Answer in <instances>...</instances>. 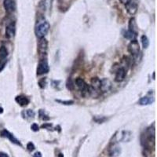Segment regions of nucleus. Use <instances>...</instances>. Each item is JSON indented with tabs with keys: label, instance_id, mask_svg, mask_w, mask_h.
<instances>
[{
	"label": "nucleus",
	"instance_id": "1",
	"mask_svg": "<svg viewBox=\"0 0 157 157\" xmlns=\"http://www.w3.org/2000/svg\"><path fill=\"white\" fill-rule=\"evenodd\" d=\"M50 25L48 21H39L37 25H36L35 29V33L36 37L39 39L44 38L46 34L48 33L49 30H50Z\"/></svg>",
	"mask_w": 157,
	"mask_h": 157
},
{
	"label": "nucleus",
	"instance_id": "2",
	"mask_svg": "<svg viewBox=\"0 0 157 157\" xmlns=\"http://www.w3.org/2000/svg\"><path fill=\"white\" fill-rule=\"evenodd\" d=\"M50 70V67H49L48 65V61L46 58L41 59L40 61H39V65H38V68H37V75H41L43 74H46Z\"/></svg>",
	"mask_w": 157,
	"mask_h": 157
},
{
	"label": "nucleus",
	"instance_id": "3",
	"mask_svg": "<svg viewBox=\"0 0 157 157\" xmlns=\"http://www.w3.org/2000/svg\"><path fill=\"white\" fill-rule=\"evenodd\" d=\"M75 84L79 89V90L83 93V94H88L89 95V90H90V86L87 85V83L85 82L83 78H77L75 79Z\"/></svg>",
	"mask_w": 157,
	"mask_h": 157
},
{
	"label": "nucleus",
	"instance_id": "4",
	"mask_svg": "<svg viewBox=\"0 0 157 157\" xmlns=\"http://www.w3.org/2000/svg\"><path fill=\"white\" fill-rule=\"evenodd\" d=\"M127 50H128L129 53H131L132 55H137L140 51V46H139L138 41H137V39L131 40V42L128 45Z\"/></svg>",
	"mask_w": 157,
	"mask_h": 157
},
{
	"label": "nucleus",
	"instance_id": "5",
	"mask_svg": "<svg viewBox=\"0 0 157 157\" xmlns=\"http://www.w3.org/2000/svg\"><path fill=\"white\" fill-rule=\"evenodd\" d=\"M112 88V82L109 78H104L100 79V91L103 93L109 91Z\"/></svg>",
	"mask_w": 157,
	"mask_h": 157
},
{
	"label": "nucleus",
	"instance_id": "6",
	"mask_svg": "<svg viewBox=\"0 0 157 157\" xmlns=\"http://www.w3.org/2000/svg\"><path fill=\"white\" fill-rule=\"evenodd\" d=\"M48 48V42L47 40L44 38L39 39V43H38V51L40 54H45L46 53Z\"/></svg>",
	"mask_w": 157,
	"mask_h": 157
},
{
	"label": "nucleus",
	"instance_id": "7",
	"mask_svg": "<svg viewBox=\"0 0 157 157\" xmlns=\"http://www.w3.org/2000/svg\"><path fill=\"white\" fill-rule=\"evenodd\" d=\"M3 5L5 7V9L7 13H11L15 11L16 9V3L14 0H4Z\"/></svg>",
	"mask_w": 157,
	"mask_h": 157
},
{
	"label": "nucleus",
	"instance_id": "8",
	"mask_svg": "<svg viewBox=\"0 0 157 157\" xmlns=\"http://www.w3.org/2000/svg\"><path fill=\"white\" fill-rule=\"evenodd\" d=\"M126 72L124 68H119V69L116 71V74L115 76V81L117 83L122 82L124 80L125 77H126Z\"/></svg>",
	"mask_w": 157,
	"mask_h": 157
},
{
	"label": "nucleus",
	"instance_id": "9",
	"mask_svg": "<svg viewBox=\"0 0 157 157\" xmlns=\"http://www.w3.org/2000/svg\"><path fill=\"white\" fill-rule=\"evenodd\" d=\"M16 32V28H15V24L14 23H10L8 24L6 28V37L7 39H11L13 38Z\"/></svg>",
	"mask_w": 157,
	"mask_h": 157
},
{
	"label": "nucleus",
	"instance_id": "10",
	"mask_svg": "<svg viewBox=\"0 0 157 157\" xmlns=\"http://www.w3.org/2000/svg\"><path fill=\"white\" fill-rule=\"evenodd\" d=\"M126 9L130 15H134L137 11V4L135 2L131 1L126 5Z\"/></svg>",
	"mask_w": 157,
	"mask_h": 157
},
{
	"label": "nucleus",
	"instance_id": "11",
	"mask_svg": "<svg viewBox=\"0 0 157 157\" xmlns=\"http://www.w3.org/2000/svg\"><path fill=\"white\" fill-rule=\"evenodd\" d=\"M1 136L9 138V140H10V141H12V142H13V143H14V144H18V145H21V142H20L17 139L16 137L13 135V134L9 133L8 131H6V130H3V131L1 132Z\"/></svg>",
	"mask_w": 157,
	"mask_h": 157
},
{
	"label": "nucleus",
	"instance_id": "12",
	"mask_svg": "<svg viewBox=\"0 0 157 157\" xmlns=\"http://www.w3.org/2000/svg\"><path fill=\"white\" fill-rule=\"evenodd\" d=\"M121 153V148L119 144H113L109 149V156L112 157H117Z\"/></svg>",
	"mask_w": 157,
	"mask_h": 157
},
{
	"label": "nucleus",
	"instance_id": "13",
	"mask_svg": "<svg viewBox=\"0 0 157 157\" xmlns=\"http://www.w3.org/2000/svg\"><path fill=\"white\" fill-rule=\"evenodd\" d=\"M128 27H129L128 31H131V32H133L134 34H137V33H138V28H137L135 19H134V17H132V18L130 19Z\"/></svg>",
	"mask_w": 157,
	"mask_h": 157
},
{
	"label": "nucleus",
	"instance_id": "14",
	"mask_svg": "<svg viewBox=\"0 0 157 157\" xmlns=\"http://www.w3.org/2000/svg\"><path fill=\"white\" fill-rule=\"evenodd\" d=\"M15 100L17 101V103H18V104L22 107L26 106V105L29 103V100L28 99V97H26L25 96H23V95L17 96L15 98Z\"/></svg>",
	"mask_w": 157,
	"mask_h": 157
},
{
	"label": "nucleus",
	"instance_id": "15",
	"mask_svg": "<svg viewBox=\"0 0 157 157\" xmlns=\"http://www.w3.org/2000/svg\"><path fill=\"white\" fill-rule=\"evenodd\" d=\"M100 79L97 77H94L91 79V86L90 87L93 90H96V91H100Z\"/></svg>",
	"mask_w": 157,
	"mask_h": 157
},
{
	"label": "nucleus",
	"instance_id": "16",
	"mask_svg": "<svg viewBox=\"0 0 157 157\" xmlns=\"http://www.w3.org/2000/svg\"><path fill=\"white\" fill-rule=\"evenodd\" d=\"M154 102V98L152 97H141L139 100V105H151Z\"/></svg>",
	"mask_w": 157,
	"mask_h": 157
},
{
	"label": "nucleus",
	"instance_id": "17",
	"mask_svg": "<svg viewBox=\"0 0 157 157\" xmlns=\"http://www.w3.org/2000/svg\"><path fill=\"white\" fill-rule=\"evenodd\" d=\"M137 34H134L133 32H131V31H124L123 32V36L126 39H130V40H134V39H136V37H137Z\"/></svg>",
	"mask_w": 157,
	"mask_h": 157
},
{
	"label": "nucleus",
	"instance_id": "18",
	"mask_svg": "<svg viewBox=\"0 0 157 157\" xmlns=\"http://www.w3.org/2000/svg\"><path fill=\"white\" fill-rule=\"evenodd\" d=\"M7 55H8V51H7L6 48L5 46H1L0 47V64L2 60H4L7 57Z\"/></svg>",
	"mask_w": 157,
	"mask_h": 157
},
{
	"label": "nucleus",
	"instance_id": "19",
	"mask_svg": "<svg viewBox=\"0 0 157 157\" xmlns=\"http://www.w3.org/2000/svg\"><path fill=\"white\" fill-rule=\"evenodd\" d=\"M22 115H23V116L24 118H33L35 116V112H34V111H32V110L28 109L22 112Z\"/></svg>",
	"mask_w": 157,
	"mask_h": 157
},
{
	"label": "nucleus",
	"instance_id": "20",
	"mask_svg": "<svg viewBox=\"0 0 157 157\" xmlns=\"http://www.w3.org/2000/svg\"><path fill=\"white\" fill-rule=\"evenodd\" d=\"M141 43H142V46H143V48L144 49H147L148 47L149 46V40L148 37H147L146 35H142L141 38Z\"/></svg>",
	"mask_w": 157,
	"mask_h": 157
},
{
	"label": "nucleus",
	"instance_id": "21",
	"mask_svg": "<svg viewBox=\"0 0 157 157\" xmlns=\"http://www.w3.org/2000/svg\"><path fill=\"white\" fill-rule=\"evenodd\" d=\"M55 101H57L58 103H61L62 105H71L74 104V101L73 100H55Z\"/></svg>",
	"mask_w": 157,
	"mask_h": 157
},
{
	"label": "nucleus",
	"instance_id": "22",
	"mask_svg": "<svg viewBox=\"0 0 157 157\" xmlns=\"http://www.w3.org/2000/svg\"><path fill=\"white\" fill-rule=\"evenodd\" d=\"M66 85H67V88L69 90H72L73 89H74V85H73V83H72V81L71 78H69V79L68 80Z\"/></svg>",
	"mask_w": 157,
	"mask_h": 157
},
{
	"label": "nucleus",
	"instance_id": "23",
	"mask_svg": "<svg viewBox=\"0 0 157 157\" xmlns=\"http://www.w3.org/2000/svg\"><path fill=\"white\" fill-rule=\"evenodd\" d=\"M27 148H28V150H29L30 152H32L35 150V144H34L32 142H28V144H27Z\"/></svg>",
	"mask_w": 157,
	"mask_h": 157
},
{
	"label": "nucleus",
	"instance_id": "24",
	"mask_svg": "<svg viewBox=\"0 0 157 157\" xmlns=\"http://www.w3.org/2000/svg\"><path fill=\"white\" fill-rule=\"evenodd\" d=\"M39 86H40L41 88H44V87H46V78H43V79H41L40 81H39Z\"/></svg>",
	"mask_w": 157,
	"mask_h": 157
},
{
	"label": "nucleus",
	"instance_id": "25",
	"mask_svg": "<svg viewBox=\"0 0 157 157\" xmlns=\"http://www.w3.org/2000/svg\"><path fill=\"white\" fill-rule=\"evenodd\" d=\"M31 130H32L33 131H35V132L38 131L39 130V127L38 126V124H36V123H33L32 125H31Z\"/></svg>",
	"mask_w": 157,
	"mask_h": 157
},
{
	"label": "nucleus",
	"instance_id": "26",
	"mask_svg": "<svg viewBox=\"0 0 157 157\" xmlns=\"http://www.w3.org/2000/svg\"><path fill=\"white\" fill-rule=\"evenodd\" d=\"M34 157H42V154L40 152H37L34 154Z\"/></svg>",
	"mask_w": 157,
	"mask_h": 157
},
{
	"label": "nucleus",
	"instance_id": "27",
	"mask_svg": "<svg viewBox=\"0 0 157 157\" xmlns=\"http://www.w3.org/2000/svg\"><path fill=\"white\" fill-rule=\"evenodd\" d=\"M131 1V0H120V2H121L122 3L124 4V5H126L127 3H128V2H130Z\"/></svg>",
	"mask_w": 157,
	"mask_h": 157
},
{
	"label": "nucleus",
	"instance_id": "28",
	"mask_svg": "<svg viewBox=\"0 0 157 157\" xmlns=\"http://www.w3.org/2000/svg\"><path fill=\"white\" fill-rule=\"evenodd\" d=\"M0 157H9V156L6 153H0Z\"/></svg>",
	"mask_w": 157,
	"mask_h": 157
},
{
	"label": "nucleus",
	"instance_id": "29",
	"mask_svg": "<svg viewBox=\"0 0 157 157\" xmlns=\"http://www.w3.org/2000/svg\"><path fill=\"white\" fill-rule=\"evenodd\" d=\"M57 157H64V155L62 153H59L58 154V156H57Z\"/></svg>",
	"mask_w": 157,
	"mask_h": 157
},
{
	"label": "nucleus",
	"instance_id": "30",
	"mask_svg": "<svg viewBox=\"0 0 157 157\" xmlns=\"http://www.w3.org/2000/svg\"><path fill=\"white\" fill-rule=\"evenodd\" d=\"M3 112V109L2 107H0V114H2Z\"/></svg>",
	"mask_w": 157,
	"mask_h": 157
}]
</instances>
